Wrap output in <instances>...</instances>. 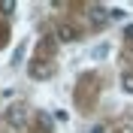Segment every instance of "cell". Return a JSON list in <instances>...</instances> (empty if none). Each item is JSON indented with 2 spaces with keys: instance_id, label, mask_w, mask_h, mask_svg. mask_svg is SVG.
Returning a JSON list of instances; mask_svg holds the SVG:
<instances>
[{
  "instance_id": "1",
  "label": "cell",
  "mask_w": 133,
  "mask_h": 133,
  "mask_svg": "<svg viewBox=\"0 0 133 133\" xmlns=\"http://www.w3.org/2000/svg\"><path fill=\"white\" fill-rule=\"evenodd\" d=\"M3 118H6V124L12 127V130H21V127L27 124V106H24V103H12Z\"/></svg>"
},
{
  "instance_id": "2",
  "label": "cell",
  "mask_w": 133,
  "mask_h": 133,
  "mask_svg": "<svg viewBox=\"0 0 133 133\" xmlns=\"http://www.w3.org/2000/svg\"><path fill=\"white\" fill-rule=\"evenodd\" d=\"M58 39L61 42H73V39H79V30L73 24H58Z\"/></svg>"
},
{
  "instance_id": "3",
  "label": "cell",
  "mask_w": 133,
  "mask_h": 133,
  "mask_svg": "<svg viewBox=\"0 0 133 133\" xmlns=\"http://www.w3.org/2000/svg\"><path fill=\"white\" fill-rule=\"evenodd\" d=\"M30 76H33V79H49V76H51V66H45V64H30Z\"/></svg>"
},
{
  "instance_id": "4",
  "label": "cell",
  "mask_w": 133,
  "mask_h": 133,
  "mask_svg": "<svg viewBox=\"0 0 133 133\" xmlns=\"http://www.w3.org/2000/svg\"><path fill=\"white\" fill-rule=\"evenodd\" d=\"M106 9H103V6H91V21H94V24H103V21H106Z\"/></svg>"
},
{
  "instance_id": "5",
  "label": "cell",
  "mask_w": 133,
  "mask_h": 133,
  "mask_svg": "<svg viewBox=\"0 0 133 133\" xmlns=\"http://www.w3.org/2000/svg\"><path fill=\"white\" fill-rule=\"evenodd\" d=\"M121 88H124L127 94H133V73H127L124 79H121Z\"/></svg>"
},
{
  "instance_id": "6",
  "label": "cell",
  "mask_w": 133,
  "mask_h": 133,
  "mask_svg": "<svg viewBox=\"0 0 133 133\" xmlns=\"http://www.w3.org/2000/svg\"><path fill=\"white\" fill-rule=\"evenodd\" d=\"M103 55H109V45H97L94 49V58H103Z\"/></svg>"
},
{
  "instance_id": "7",
  "label": "cell",
  "mask_w": 133,
  "mask_h": 133,
  "mask_svg": "<svg viewBox=\"0 0 133 133\" xmlns=\"http://www.w3.org/2000/svg\"><path fill=\"white\" fill-rule=\"evenodd\" d=\"M124 15H127L124 9H109V18H124Z\"/></svg>"
},
{
  "instance_id": "8",
  "label": "cell",
  "mask_w": 133,
  "mask_h": 133,
  "mask_svg": "<svg viewBox=\"0 0 133 133\" xmlns=\"http://www.w3.org/2000/svg\"><path fill=\"white\" fill-rule=\"evenodd\" d=\"M124 36H127V39H133V24H130V27L124 30Z\"/></svg>"
},
{
  "instance_id": "9",
  "label": "cell",
  "mask_w": 133,
  "mask_h": 133,
  "mask_svg": "<svg viewBox=\"0 0 133 133\" xmlns=\"http://www.w3.org/2000/svg\"><path fill=\"white\" fill-rule=\"evenodd\" d=\"M121 133H133V130H121Z\"/></svg>"
}]
</instances>
